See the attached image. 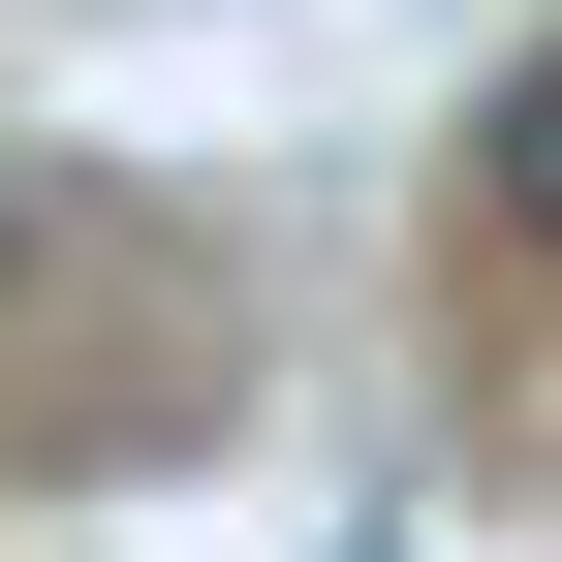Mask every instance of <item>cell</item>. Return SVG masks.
I'll list each match as a JSON object with an SVG mask.
<instances>
[{"label":"cell","mask_w":562,"mask_h":562,"mask_svg":"<svg viewBox=\"0 0 562 562\" xmlns=\"http://www.w3.org/2000/svg\"><path fill=\"white\" fill-rule=\"evenodd\" d=\"M469 220L562 250V63H501V94H469Z\"/></svg>","instance_id":"obj_1"}]
</instances>
